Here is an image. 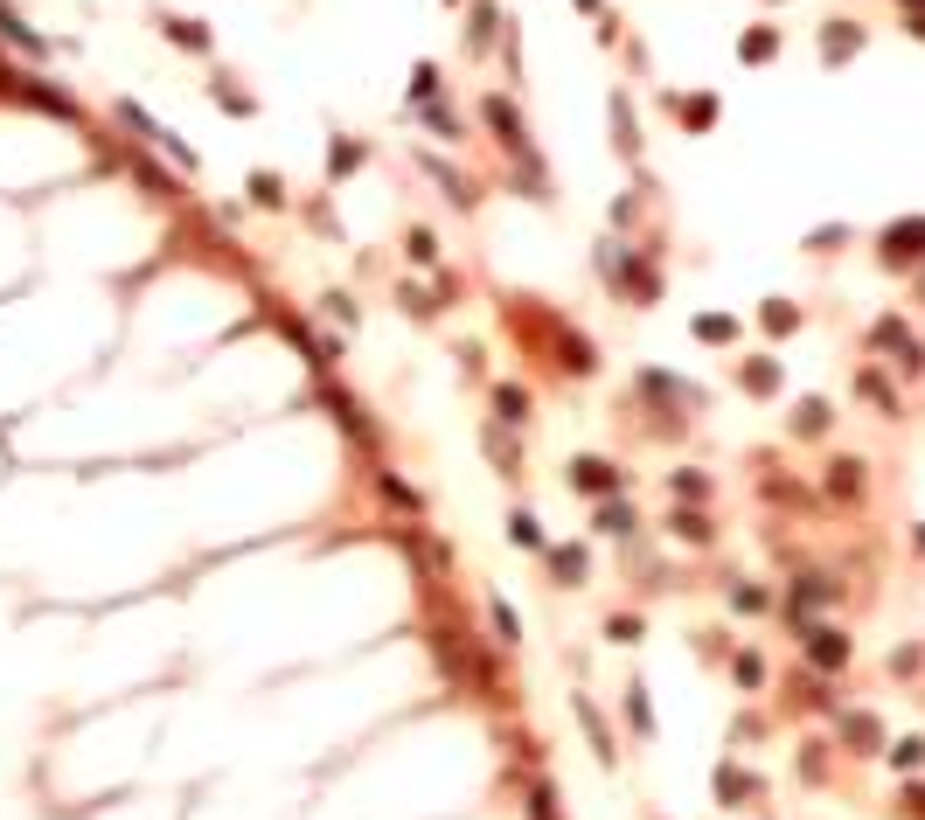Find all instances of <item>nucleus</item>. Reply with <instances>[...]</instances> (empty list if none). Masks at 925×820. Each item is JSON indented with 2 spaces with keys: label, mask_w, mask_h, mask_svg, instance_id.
<instances>
[{
  "label": "nucleus",
  "mask_w": 925,
  "mask_h": 820,
  "mask_svg": "<svg viewBox=\"0 0 925 820\" xmlns=\"http://www.w3.org/2000/svg\"><path fill=\"white\" fill-rule=\"evenodd\" d=\"M870 348H891V362H898V369H912V376L925 369V348L905 334V320H877V327H870Z\"/></svg>",
  "instance_id": "1"
},
{
  "label": "nucleus",
  "mask_w": 925,
  "mask_h": 820,
  "mask_svg": "<svg viewBox=\"0 0 925 820\" xmlns=\"http://www.w3.org/2000/svg\"><path fill=\"white\" fill-rule=\"evenodd\" d=\"M800 647H807V661H814L821 675H835V668L849 661V633H835V626H807Z\"/></svg>",
  "instance_id": "2"
},
{
  "label": "nucleus",
  "mask_w": 925,
  "mask_h": 820,
  "mask_svg": "<svg viewBox=\"0 0 925 820\" xmlns=\"http://www.w3.org/2000/svg\"><path fill=\"white\" fill-rule=\"evenodd\" d=\"M480 119L494 126V139H501L508 153H522V146H529V133H522V119H515V105H508V98H487V105H480Z\"/></svg>",
  "instance_id": "3"
},
{
  "label": "nucleus",
  "mask_w": 925,
  "mask_h": 820,
  "mask_svg": "<svg viewBox=\"0 0 925 820\" xmlns=\"http://www.w3.org/2000/svg\"><path fill=\"white\" fill-rule=\"evenodd\" d=\"M919 251H925V216H919V223H891V230H884V258H891V265H905V258H919Z\"/></svg>",
  "instance_id": "4"
},
{
  "label": "nucleus",
  "mask_w": 925,
  "mask_h": 820,
  "mask_svg": "<svg viewBox=\"0 0 925 820\" xmlns=\"http://www.w3.org/2000/svg\"><path fill=\"white\" fill-rule=\"evenodd\" d=\"M571 487H585V494H613L619 473L606 466V459H571Z\"/></svg>",
  "instance_id": "5"
},
{
  "label": "nucleus",
  "mask_w": 925,
  "mask_h": 820,
  "mask_svg": "<svg viewBox=\"0 0 925 820\" xmlns=\"http://www.w3.org/2000/svg\"><path fill=\"white\" fill-rule=\"evenodd\" d=\"M856 49H863V28H849V21H828V28H821V56H828V63H842V56H856Z\"/></svg>",
  "instance_id": "6"
},
{
  "label": "nucleus",
  "mask_w": 925,
  "mask_h": 820,
  "mask_svg": "<svg viewBox=\"0 0 925 820\" xmlns=\"http://www.w3.org/2000/svg\"><path fill=\"white\" fill-rule=\"evenodd\" d=\"M160 35H167V42H181V49H209V28H202V21H188V14H160Z\"/></svg>",
  "instance_id": "7"
},
{
  "label": "nucleus",
  "mask_w": 925,
  "mask_h": 820,
  "mask_svg": "<svg viewBox=\"0 0 925 820\" xmlns=\"http://www.w3.org/2000/svg\"><path fill=\"white\" fill-rule=\"evenodd\" d=\"M828 494H835V501H856V494H863V459H835V466H828Z\"/></svg>",
  "instance_id": "8"
},
{
  "label": "nucleus",
  "mask_w": 925,
  "mask_h": 820,
  "mask_svg": "<svg viewBox=\"0 0 925 820\" xmlns=\"http://www.w3.org/2000/svg\"><path fill=\"white\" fill-rule=\"evenodd\" d=\"M0 35H7V42H14V49H28V56H42V49H49V42H42V35H35V28H21V14H14V7H7V0H0Z\"/></svg>",
  "instance_id": "9"
},
{
  "label": "nucleus",
  "mask_w": 925,
  "mask_h": 820,
  "mask_svg": "<svg viewBox=\"0 0 925 820\" xmlns=\"http://www.w3.org/2000/svg\"><path fill=\"white\" fill-rule=\"evenodd\" d=\"M856 390H863V397H870V404L884 410V417H898V390H891V383H884V376H877V369H863V376H856Z\"/></svg>",
  "instance_id": "10"
},
{
  "label": "nucleus",
  "mask_w": 925,
  "mask_h": 820,
  "mask_svg": "<svg viewBox=\"0 0 925 820\" xmlns=\"http://www.w3.org/2000/svg\"><path fill=\"white\" fill-rule=\"evenodd\" d=\"M494 410H501V424H529V390L501 383V390H494Z\"/></svg>",
  "instance_id": "11"
},
{
  "label": "nucleus",
  "mask_w": 925,
  "mask_h": 820,
  "mask_svg": "<svg viewBox=\"0 0 925 820\" xmlns=\"http://www.w3.org/2000/svg\"><path fill=\"white\" fill-rule=\"evenodd\" d=\"M209 98H216L223 112H237V119H251V112H258V105H251V91H237L230 77H216V84H209Z\"/></svg>",
  "instance_id": "12"
},
{
  "label": "nucleus",
  "mask_w": 925,
  "mask_h": 820,
  "mask_svg": "<svg viewBox=\"0 0 925 820\" xmlns=\"http://www.w3.org/2000/svg\"><path fill=\"white\" fill-rule=\"evenodd\" d=\"M842 737H849L856 751H877V744H884V730H877V716H842Z\"/></svg>",
  "instance_id": "13"
},
{
  "label": "nucleus",
  "mask_w": 925,
  "mask_h": 820,
  "mask_svg": "<svg viewBox=\"0 0 925 820\" xmlns=\"http://www.w3.org/2000/svg\"><path fill=\"white\" fill-rule=\"evenodd\" d=\"M793 431H800V438H821V431H828V404H821V397H807V404L793 410Z\"/></svg>",
  "instance_id": "14"
},
{
  "label": "nucleus",
  "mask_w": 925,
  "mask_h": 820,
  "mask_svg": "<svg viewBox=\"0 0 925 820\" xmlns=\"http://www.w3.org/2000/svg\"><path fill=\"white\" fill-rule=\"evenodd\" d=\"M508 543H515V549H543V529H536V515H529V508H515V515H508Z\"/></svg>",
  "instance_id": "15"
},
{
  "label": "nucleus",
  "mask_w": 925,
  "mask_h": 820,
  "mask_svg": "<svg viewBox=\"0 0 925 820\" xmlns=\"http://www.w3.org/2000/svg\"><path fill=\"white\" fill-rule=\"evenodd\" d=\"M487 619H494V640H501V647H515V640H522V619H515V605H501V598H494V605H487Z\"/></svg>",
  "instance_id": "16"
},
{
  "label": "nucleus",
  "mask_w": 925,
  "mask_h": 820,
  "mask_svg": "<svg viewBox=\"0 0 925 820\" xmlns=\"http://www.w3.org/2000/svg\"><path fill=\"white\" fill-rule=\"evenodd\" d=\"M578 716H585V737H592V751H599V758L613 765V737H606V723H599V709H592L585 695H578Z\"/></svg>",
  "instance_id": "17"
},
{
  "label": "nucleus",
  "mask_w": 925,
  "mask_h": 820,
  "mask_svg": "<svg viewBox=\"0 0 925 820\" xmlns=\"http://www.w3.org/2000/svg\"><path fill=\"white\" fill-rule=\"evenodd\" d=\"M251 202H258V209H279V202H286V181H279V174H251Z\"/></svg>",
  "instance_id": "18"
},
{
  "label": "nucleus",
  "mask_w": 925,
  "mask_h": 820,
  "mask_svg": "<svg viewBox=\"0 0 925 820\" xmlns=\"http://www.w3.org/2000/svg\"><path fill=\"white\" fill-rule=\"evenodd\" d=\"M550 570H557V584H578L585 577V549H550Z\"/></svg>",
  "instance_id": "19"
},
{
  "label": "nucleus",
  "mask_w": 925,
  "mask_h": 820,
  "mask_svg": "<svg viewBox=\"0 0 925 820\" xmlns=\"http://www.w3.org/2000/svg\"><path fill=\"white\" fill-rule=\"evenodd\" d=\"M717 793H724V807H745V793H759V786L738 779V765H724V772H717Z\"/></svg>",
  "instance_id": "20"
},
{
  "label": "nucleus",
  "mask_w": 925,
  "mask_h": 820,
  "mask_svg": "<svg viewBox=\"0 0 925 820\" xmlns=\"http://www.w3.org/2000/svg\"><path fill=\"white\" fill-rule=\"evenodd\" d=\"M404 251H411V265H439V237H432V230H411Z\"/></svg>",
  "instance_id": "21"
},
{
  "label": "nucleus",
  "mask_w": 925,
  "mask_h": 820,
  "mask_svg": "<svg viewBox=\"0 0 925 820\" xmlns=\"http://www.w3.org/2000/svg\"><path fill=\"white\" fill-rule=\"evenodd\" d=\"M772 49H779V35H772V28H752V35L738 42V56H752V63H766Z\"/></svg>",
  "instance_id": "22"
},
{
  "label": "nucleus",
  "mask_w": 925,
  "mask_h": 820,
  "mask_svg": "<svg viewBox=\"0 0 925 820\" xmlns=\"http://www.w3.org/2000/svg\"><path fill=\"white\" fill-rule=\"evenodd\" d=\"M327 167H334V174L362 167V146H355V139H334V146H327Z\"/></svg>",
  "instance_id": "23"
},
{
  "label": "nucleus",
  "mask_w": 925,
  "mask_h": 820,
  "mask_svg": "<svg viewBox=\"0 0 925 820\" xmlns=\"http://www.w3.org/2000/svg\"><path fill=\"white\" fill-rule=\"evenodd\" d=\"M668 529H675L682 543H710V522H703V515H689V508H682V515H675Z\"/></svg>",
  "instance_id": "24"
},
{
  "label": "nucleus",
  "mask_w": 925,
  "mask_h": 820,
  "mask_svg": "<svg viewBox=\"0 0 925 820\" xmlns=\"http://www.w3.org/2000/svg\"><path fill=\"white\" fill-rule=\"evenodd\" d=\"M891 765L919 772V765H925V744H919V737H898V744H891Z\"/></svg>",
  "instance_id": "25"
},
{
  "label": "nucleus",
  "mask_w": 925,
  "mask_h": 820,
  "mask_svg": "<svg viewBox=\"0 0 925 820\" xmlns=\"http://www.w3.org/2000/svg\"><path fill=\"white\" fill-rule=\"evenodd\" d=\"M626 716H633V730H654V709H647V695H640V682L626 688Z\"/></svg>",
  "instance_id": "26"
},
{
  "label": "nucleus",
  "mask_w": 925,
  "mask_h": 820,
  "mask_svg": "<svg viewBox=\"0 0 925 820\" xmlns=\"http://www.w3.org/2000/svg\"><path fill=\"white\" fill-rule=\"evenodd\" d=\"M793 320H800V313H793V299H772V306H766V327H772V334H793Z\"/></svg>",
  "instance_id": "27"
},
{
  "label": "nucleus",
  "mask_w": 925,
  "mask_h": 820,
  "mask_svg": "<svg viewBox=\"0 0 925 820\" xmlns=\"http://www.w3.org/2000/svg\"><path fill=\"white\" fill-rule=\"evenodd\" d=\"M696 334H703V341H731V334H738V327H731V320H724V313H703V320H696Z\"/></svg>",
  "instance_id": "28"
},
{
  "label": "nucleus",
  "mask_w": 925,
  "mask_h": 820,
  "mask_svg": "<svg viewBox=\"0 0 925 820\" xmlns=\"http://www.w3.org/2000/svg\"><path fill=\"white\" fill-rule=\"evenodd\" d=\"M745 383H752V390H779V369H772V362H745Z\"/></svg>",
  "instance_id": "29"
},
{
  "label": "nucleus",
  "mask_w": 925,
  "mask_h": 820,
  "mask_svg": "<svg viewBox=\"0 0 925 820\" xmlns=\"http://www.w3.org/2000/svg\"><path fill=\"white\" fill-rule=\"evenodd\" d=\"M494 42V7H473V49Z\"/></svg>",
  "instance_id": "30"
},
{
  "label": "nucleus",
  "mask_w": 925,
  "mask_h": 820,
  "mask_svg": "<svg viewBox=\"0 0 925 820\" xmlns=\"http://www.w3.org/2000/svg\"><path fill=\"white\" fill-rule=\"evenodd\" d=\"M432 91H439V70H432V63H418V77H411V98H418V105H425V98H432Z\"/></svg>",
  "instance_id": "31"
},
{
  "label": "nucleus",
  "mask_w": 925,
  "mask_h": 820,
  "mask_svg": "<svg viewBox=\"0 0 925 820\" xmlns=\"http://www.w3.org/2000/svg\"><path fill=\"white\" fill-rule=\"evenodd\" d=\"M383 494H390V501H397V508H411V515H418V494H411V487H404V480H397V473H383Z\"/></svg>",
  "instance_id": "32"
},
{
  "label": "nucleus",
  "mask_w": 925,
  "mask_h": 820,
  "mask_svg": "<svg viewBox=\"0 0 925 820\" xmlns=\"http://www.w3.org/2000/svg\"><path fill=\"white\" fill-rule=\"evenodd\" d=\"M682 119H696V126H710V119H717V98H696V105L682 98Z\"/></svg>",
  "instance_id": "33"
},
{
  "label": "nucleus",
  "mask_w": 925,
  "mask_h": 820,
  "mask_svg": "<svg viewBox=\"0 0 925 820\" xmlns=\"http://www.w3.org/2000/svg\"><path fill=\"white\" fill-rule=\"evenodd\" d=\"M397 299H404V313H439V299H425V292H418V285H404V292H397Z\"/></svg>",
  "instance_id": "34"
},
{
  "label": "nucleus",
  "mask_w": 925,
  "mask_h": 820,
  "mask_svg": "<svg viewBox=\"0 0 925 820\" xmlns=\"http://www.w3.org/2000/svg\"><path fill=\"white\" fill-rule=\"evenodd\" d=\"M731 605H745V612H759V605H766V591H759V584H731Z\"/></svg>",
  "instance_id": "35"
},
{
  "label": "nucleus",
  "mask_w": 925,
  "mask_h": 820,
  "mask_svg": "<svg viewBox=\"0 0 925 820\" xmlns=\"http://www.w3.org/2000/svg\"><path fill=\"white\" fill-rule=\"evenodd\" d=\"M738 682H745V688L766 682V661H759V654H738Z\"/></svg>",
  "instance_id": "36"
},
{
  "label": "nucleus",
  "mask_w": 925,
  "mask_h": 820,
  "mask_svg": "<svg viewBox=\"0 0 925 820\" xmlns=\"http://www.w3.org/2000/svg\"><path fill=\"white\" fill-rule=\"evenodd\" d=\"M599 529H606V536H626V529H633V515H626V508H606V515H599Z\"/></svg>",
  "instance_id": "37"
},
{
  "label": "nucleus",
  "mask_w": 925,
  "mask_h": 820,
  "mask_svg": "<svg viewBox=\"0 0 925 820\" xmlns=\"http://www.w3.org/2000/svg\"><path fill=\"white\" fill-rule=\"evenodd\" d=\"M327 313H334V320L348 327V320H355V299H348V292H327Z\"/></svg>",
  "instance_id": "38"
},
{
  "label": "nucleus",
  "mask_w": 925,
  "mask_h": 820,
  "mask_svg": "<svg viewBox=\"0 0 925 820\" xmlns=\"http://www.w3.org/2000/svg\"><path fill=\"white\" fill-rule=\"evenodd\" d=\"M140 181H147V188H154V195H174V181H167V174H160V167H147V160H140Z\"/></svg>",
  "instance_id": "39"
}]
</instances>
